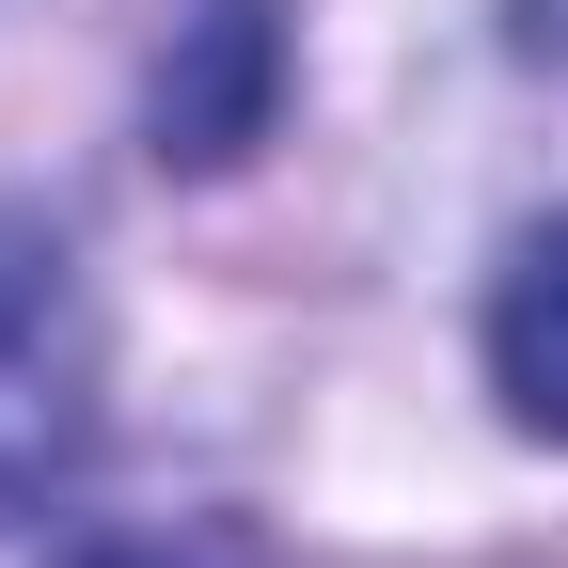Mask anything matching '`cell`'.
<instances>
[{
    "label": "cell",
    "mask_w": 568,
    "mask_h": 568,
    "mask_svg": "<svg viewBox=\"0 0 568 568\" xmlns=\"http://www.w3.org/2000/svg\"><path fill=\"white\" fill-rule=\"evenodd\" d=\"M80 410H95V332H80V284H63L48 237L0 222V537H17L63 458H80Z\"/></svg>",
    "instance_id": "obj_1"
},
{
    "label": "cell",
    "mask_w": 568,
    "mask_h": 568,
    "mask_svg": "<svg viewBox=\"0 0 568 568\" xmlns=\"http://www.w3.org/2000/svg\"><path fill=\"white\" fill-rule=\"evenodd\" d=\"M489 379H506V410L537 426V443H568V222L521 237L506 301H489Z\"/></svg>",
    "instance_id": "obj_2"
},
{
    "label": "cell",
    "mask_w": 568,
    "mask_h": 568,
    "mask_svg": "<svg viewBox=\"0 0 568 568\" xmlns=\"http://www.w3.org/2000/svg\"><path fill=\"white\" fill-rule=\"evenodd\" d=\"M80 568H222V552H190V537H111V552H80Z\"/></svg>",
    "instance_id": "obj_3"
},
{
    "label": "cell",
    "mask_w": 568,
    "mask_h": 568,
    "mask_svg": "<svg viewBox=\"0 0 568 568\" xmlns=\"http://www.w3.org/2000/svg\"><path fill=\"white\" fill-rule=\"evenodd\" d=\"M521 48H552V63H568V0H521Z\"/></svg>",
    "instance_id": "obj_4"
}]
</instances>
